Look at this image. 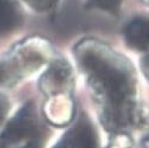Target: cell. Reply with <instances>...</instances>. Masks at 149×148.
Masks as SVG:
<instances>
[{
    "instance_id": "1",
    "label": "cell",
    "mask_w": 149,
    "mask_h": 148,
    "mask_svg": "<svg viewBox=\"0 0 149 148\" xmlns=\"http://www.w3.org/2000/svg\"><path fill=\"white\" fill-rule=\"evenodd\" d=\"M74 57L94 97L103 127L128 135L137 124V77L134 65L97 39H83Z\"/></svg>"
},
{
    "instance_id": "2",
    "label": "cell",
    "mask_w": 149,
    "mask_h": 148,
    "mask_svg": "<svg viewBox=\"0 0 149 148\" xmlns=\"http://www.w3.org/2000/svg\"><path fill=\"white\" fill-rule=\"evenodd\" d=\"M47 64V69L38 82L46 98L44 115L50 123L63 127L74 117L73 70L70 63L62 57L51 58Z\"/></svg>"
},
{
    "instance_id": "3",
    "label": "cell",
    "mask_w": 149,
    "mask_h": 148,
    "mask_svg": "<svg viewBox=\"0 0 149 148\" xmlns=\"http://www.w3.org/2000/svg\"><path fill=\"white\" fill-rule=\"evenodd\" d=\"M52 49L45 39L33 37L17 44L0 58V88L12 87L51 59Z\"/></svg>"
},
{
    "instance_id": "4",
    "label": "cell",
    "mask_w": 149,
    "mask_h": 148,
    "mask_svg": "<svg viewBox=\"0 0 149 148\" xmlns=\"http://www.w3.org/2000/svg\"><path fill=\"white\" fill-rule=\"evenodd\" d=\"M45 131L33 103L18 110L0 133V148H44Z\"/></svg>"
},
{
    "instance_id": "5",
    "label": "cell",
    "mask_w": 149,
    "mask_h": 148,
    "mask_svg": "<svg viewBox=\"0 0 149 148\" xmlns=\"http://www.w3.org/2000/svg\"><path fill=\"white\" fill-rule=\"evenodd\" d=\"M23 23V12L15 0H0V37L14 32Z\"/></svg>"
},
{
    "instance_id": "6",
    "label": "cell",
    "mask_w": 149,
    "mask_h": 148,
    "mask_svg": "<svg viewBox=\"0 0 149 148\" xmlns=\"http://www.w3.org/2000/svg\"><path fill=\"white\" fill-rule=\"evenodd\" d=\"M124 39L130 49L135 51L146 52L148 50V20L146 18H135L132 20L124 30Z\"/></svg>"
},
{
    "instance_id": "7",
    "label": "cell",
    "mask_w": 149,
    "mask_h": 148,
    "mask_svg": "<svg viewBox=\"0 0 149 148\" xmlns=\"http://www.w3.org/2000/svg\"><path fill=\"white\" fill-rule=\"evenodd\" d=\"M52 148H97V143L89 132L76 124L70 128Z\"/></svg>"
},
{
    "instance_id": "8",
    "label": "cell",
    "mask_w": 149,
    "mask_h": 148,
    "mask_svg": "<svg viewBox=\"0 0 149 148\" xmlns=\"http://www.w3.org/2000/svg\"><path fill=\"white\" fill-rule=\"evenodd\" d=\"M97 7L101 10L111 12V13H116L122 4V0H91Z\"/></svg>"
},
{
    "instance_id": "9",
    "label": "cell",
    "mask_w": 149,
    "mask_h": 148,
    "mask_svg": "<svg viewBox=\"0 0 149 148\" xmlns=\"http://www.w3.org/2000/svg\"><path fill=\"white\" fill-rule=\"evenodd\" d=\"M24 1L36 11L45 12V11L52 8L57 4L58 0H24Z\"/></svg>"
},
{
    "instance_id": "10",
    "label": "cell",
    "mask_w": 149,
    "mask_h": 148,
    "mask_svg": "<svg viewBox=\"0 0 149 148\" xmlns=\"http://www.w3.org/2000/svg\"><path fill=\"white\" fill-rule=\"evenodd\" d=\"M10 109H11V103H10L8 98L4 94L0 92V124L5 120L6 115L10 112Z\"/></svg>"
},
{
    "instance_id": "11",
    "label": "cell",
    "mask_w": 149,
    "mask_h": 148,
    "mask_svg": "<svg viewBox=\"0 0 149 148\" xmlns=\"http://www.w3.org/2000/svg\"><path fill=\"white\" fill-rule=\"evenodd\" d=\"M143 1H144V3H146V4H147V3H148V0H143Z\"/></svg>"
}]
</instances>
